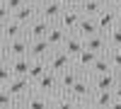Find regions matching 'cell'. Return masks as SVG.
<instances>
[{
    "label": "cell",
    "mask_w": 121,
    "mask_h": 109,
    "mask_svg": "<svg viewBox=\"0 0 121 109\" xmlns=\"http://www.w3.org/2000/svg\"><path fill=\"white\" fill-rule=\"evenodd\" d=\"M95 22H97V29H99V32H109L112 27L119 24V12H116L112 5H104V7L95 15Z\"/></svg>",
    "instance_id": "4"
},
{
    "label": "cell",
    "mask_w": 121,
    "mask_h": 109,
    "mask_svg": "<svg viewBox=\"0 0 121 109\" xmlns=\"http://www.w3.org/2000/svg\"><path fill=\"white\" fill-rule=\"evenodd\" d=\"M34 87L39 92H44V95H56V92H60L58 90V73H53V70H46L41 78H39V80L34 83Z\"/></svg>",
    "instance_id": "6"
},
{
    "label": "cell",
    "mask_w": 121,
    "mask_h": 109,
    "mask_svg": "<svg viewBox=\"0 0 121 109\" xmlns=\"http://www.w3.org/2000/svg\"><path fill=\"white\" fill-rule=\"evenodd\" d=\"M60 3H63L65 7H78L80 3H82V0H60Z\"/></svg>",
    "instance_id": "33"
},
{
    "label": "cell",
    "mask_w": 121,
    "mask_h": 109,
    "mask_svg": "<svg viewBox=\"0 0 121 109\" xmlns=\"http://www.w3.org/2000/svg\"><path fill=\"white\" fill-rule=\"evenodd\" d=\"M36 15H39V5H27V3H24L22 7H17L15 12H12V17L17 19L19 24H24V27H27L29 22H32V19H34Z\"/></svg>",
    "instance_id": "18"
},
{
    "label": "cell",
    "mask_w": 121,
    "mask_h": 109,
    "mask_svg": "<svg viewBox=\"0 0 121 109\" xmlns=\"http://www.w3.org/2000/svg\"><path fill=\"white\" fill-rule=\"evenodd\" d=\"M5 53H7V58L29 56V39H27V34L15 36V39H7V41H5Z\"/></svg>",
    "instance_id": "5"
},
{
    "label": "cell",
    "mask_w": 121,
    "mask_h": 109,
    "mask_svg": "<svg viewBox=\"0 0 121 109\" xmlns=\"http://www.w3.org/2000/svg\"><path fill=\"white\" fill-rule=\"evenodd\" d=\"M107 56L112 61V68L116 73H121V48H107Z\"/></svg>",
    "instance_id": "28"
},
{
    "label": "cell",
    "mask_w": 121,
    "mask_h": 109,
    "mask_svg": "<svg viewBox=\"0 0 121 109\" xmlns=\"http://www.w3.org/2000/svg\"><path fill=\"white\" fill-rule=\"evenodd\" d=\"M10 107H19V102L7 92V87H0V109H10Z\"/></svg>",
    "instance_id": "27"
},
{
    "label": "cell",
    "mask_w": 121,
    "mask_h": 109,
    "mask_svg": "<svg viewBox=\"0 0 121 109\" xmlns=\"http://www.w3.org/2000/svg\"><path fill=\"white\" fill-rule=\"evenodd\" d=\"M5 46V36H3V32H0V48Z\"/></svg>",
    "instance_id": "37"
},
{
    "label": "cell",
    "mask_w": 121,
    "mask_h": 109,
    "mask_svg": "<svg viewBox=\"0 0 121 109\" xmlns=\"http://www.w3.org/2000/svg\"><path fill=\"white\" fill-rule=\"evenodd\" d=\"M75 32H78L80 36H90V34L99 32V29H97V22H95V17L82 15V17H80V22H78V29H75Z\"/></svg>",
    "instance_id": "22"
},
{
    "label": "cell",
    "mask_w": 121,
    "mask_h": 109,
    "mask_svg": "<svg viewBox=\"0 0 121 109\" xmlns=\"http://www.w3.org/2000/svg\"><path fill=\"white\" fill-rule=\"evenodd\" d=\"M29 63H32V58H29V56H15V58H7V65H10V70H12V75H27Z\"/></svg>",
    "instance_id": "20"
},
{
    "label": "cell",
    "mask_w": 121,
    "mask_h": 109,
    "mask_svg": "<svg viewBox=\"0 0 121 109\" xmlns=\"http://www.w3.org/2000/svg\"><path fill=\"white\" fill-rule=\"evenodd\" d=\"M10 17H12V12H10V10H7V5L3 3V0H0V22H5V19H10Z\"/></svg>",
    "instance_id": "31"
},
{
    "label": "cell",
    "mask_w": 121,
    "mask_h": 109,
    "mask_svg": "<svg viewBox=\"0 0 121 109\" xmlns=\"http://www.w3.org/2000/svg\"><path fill=\"white\" fill-rule=\"evenodd\" d=\"M80 17H82V12H80L78 7H63V12H60L58 17V27H63L65 32H75L78 29V22H80Z\"/></svg>",
    "instance_id": "7"
},
{
    "label": "cell",
    "mask_w": 121,
    "mask_h": 109,
    "mask_svg": "<svg viewBox=\"0 0 121 109\" xmlns=\"http://www.w3.org/2000/svg\"><path fill=\"white\" fill-rule=\"evenodd\" d=\"M0 27H3V22H0Z\"/></svg>",
    "instance_id": "41"
},
{
    "label": "cell",
    "mask_w": 121,
    "mask_h": 109,
    "mask_svg": "<svg viewBox=\"0 0 121 109\" xmlns=\"http://www.w3.org/2000/svg\"><path fill=\"white\" fill-rule=\"evenodd\" d=\"M102 7H104V3H102V0H82V3L78 5V10H80V12H82V15H90V17H95Z\"/></svg>",
    "instance_id": "25"
},
{
    "label": "cell",
    "mask_w": 121,
    "mask_h": 109,
    "mask_svg": "<svg viewBox=\"0 0 121 109\" xmlns=\"http://www.w3.org/2000/svg\"><path fill=\"white\" fill-rule=\"evenodd\" d=\"M65 36H68V32H65L63 27H58V24H51V29L46 32V41L51 44V46H63Z\"/></svg>",
    "instance_id": "23"
},
{
    "label": "cell",
    "mask_w": 121,
    "mask_h": 109,
    "mask_svg": "<svg viewBox=\"0 0 121 109\" xmlns=\"http://www.w3.org/2000/svg\"><path fill=\"white\" fill-rule=\"evenodd\" d=\"M46 70H48L46 58H32V63H29V70H27V78H29L32 83H36V80H39V78H41Z\"/></svg>",
    "instance_id": "21"
},
{
    "label": "cell",
    "mask_w": 121,
    "mask_h": 109,
    "mask_svg": "<svg viewBox=\"0 0 121 109\" xmlns=\"http://www.w3.org/2000/svg\"><path fill=\"white\" fill-rule=\"evenodd\" d=\"M51 48L53 46L46 41V36H41V39H29V58H46Z\"/></svg>",
    "instance_id": "15"
},
{
    "label": "cell",
    "mask_w": 121,
    "mask_h": 109,
    "mask_svg": "<svg viewBox=\"0 0 121 109\" xmlns=\"http://www.w3.org/2000/svg\"><path fill=\"white\" fill-rule=\"evenodd\" d=\"M107 70H114V68H112V61H109V56H107V51H104V53H99V56L95 58L92 68H90V75H95V73H107Z\"/></svg>",
    "instance_id": "24"
},
{
    "label": "cell",
    "mask_w": 121,
    "mask_h": 109,
    "mask_svg": "<svg viewBox=\"0 0 121 109\" xmlns=\"http://www.w3.org/2000/svg\"><path fill=\"white\" fill-rule=\"evenodd\" d=\"M46 63H48V70L60 73V70H65V68L73 65V58H70L60 46H53L51 51H48V56H46Z\"/></svg>",
    "instance_id": "3"
},
{
    "label": "cell",
    "mask_w": 121,
    "mask_h": 109,
    "mask_svg": "<svg viewBox=\"0 0 121 109\" xmlns=\"http://www.w3.org/2000/svg\"><path fill=\"white\" fill-rule=\"evenodd\" d=\"M119 75H121V73H119Z\"/></svg>",
    "instance_id": "42"
},
{
    "label": "cell",
    "mask_w": 121,
    "mask_h": 109,
    "mask_svg": "<svg viewBox=\"0 0 121 109\" xmlns=\"http://www.w3.org/2000/svg\"><path fill=\"white\" fill-rule=\"evenodd\" d=\"M22 107H29V109H39V107H51V95H44L39 92L36 87L27 92V97L22 100Z\"/></svg>",
    "instance_id": "10"
},
{
    "label": "cell",
    "mask_w": 121,
    "mask_h": 109,
    "mask_svg": "<svg viewBox=\"0 0 121 109\" xmlns=\"http://www.w3.org/2000/svg\"><path fill=\"white\" fill-rule=\"evenodd\" d=\"M112 100H114L112 90H92L87 104H92V107H112Z\"/></svg>",
    "instance_id": "19"
},
{
    "label": "cell",
    "mask_w": 121,
    "mask_h": 109,
    "mask_svg": "<svg viewBox=\"0 0 121 109\" xmlns=\"http://www.w3.org/2000/svg\"><path fill=\"white\" fill-rule=\"evenodd\" d=\"M48 29H51V22L36 15L32 22L27 24V39H41V36H46Z\"/></svg>",
    "instance_id": "11"
},
{
    "label": "cell",
    "mask_w": 121,
    "mask_h": 109,
    "mask_svg": "<svg viewBox=\"0 0 121 109\" xmlns=\"http://www.w3.org/2000/svg\"><path fill=\"white\" fill-rule=\"evenodd\" d=\"M92 90H95V87H92V80H90V73H82V75L73 83V87H70L68 92L75 97V102H78V107H80V104H87Z\"/></svg>",
    "instance_id": "2"
},
{
    "label": "cell",
    "mask_w": 121,
    "mask_h": 109,
    "mask_svg": "<svg viewBox=\"0 0 121 109\" xmlns=\"http://www.w3.org/2000/svg\"><path fill=\"white\" fill-rule=\"evenodd\" d=\"M102 3H104V5H112V3H114V0H102Z\"/></svg>",
    "instance_id": "38"
},
{
    "label": "cell",
    "mask_w": 121,
    "mask_h": 109,
    "mask_svg": "<svg viewBox=\"0 0 121 109\" xmlns=\"http://www.w3.org/2000/svg\"><path fill=\"white\" fill-rule=\"evenodd\" d=\"M85 39V48H90V51H97V53H104L107 51V34L104 32H95L90 36H82Z\"/></svg>",
    "instance_id": "17"
},
{
    "label": "cell",
    "mask_w": 121,
    "mask_h": 109,
    "mask_svg": "<svg viewBox=\"0 0 121 109\" xmlns=\"http://www.w3.org/2000/svg\"><path fill=\"white\" fill-rule=\"evenodd\" d=\"M63 7L65 5L60 3V0H53V3H39V17H44L51 24H56L58 17H60V12H63Z\"/></svg>",
    "instance_id": "9"
},
{
    "label": "cell",
    "mask_w": 121,
    "mask_h": 109,
    "mask_svg": "<svg viewBox=\"0 0 121 109\" xmlns=\"http://www.w3.org/2000/svg\"><path fill=\"white\" fill-rule=\"evenodd\" d=\"M99 53L97 51H90V48H82L75 58H73V65L78 68L80 73H90V68H92V63H95V58H97Z\"/></svg>",
    "instance_id": "13"
},
{
    "label": "cell",
    "mask_w": 121,
    "mask_h": 109,
    "mask_svg": "<svg viewBox=\"0 0 121 109\" xmlns=\"http://www.w3.org/2000/svg\"><path fill=\"white\" fill-rule=\"evenodd\" d=\"M5 61H7V53H5V46H3L0 48V63H5Z\"/></svg>",
    "instance_id": "35"
},
{
    "label": "cell",
    "mask_w": 121,
    "mask_h": 109,
    "mask_svg": "<svg viewBox=\"0 0 121 109\" xmlns=\"http://www.w3.org/2000/svg\"><path fill=\"white\" fill-rule=\"evenodd\" d=\"M41 3H53V0H41Z\"/></svg>",
    "instance_id": "39"
},
{
    "label": "cell",
    "mask_w": 121,
    "mask_h": 109,
    "mask_svg": "<svg viewBox=\"0 0 121 109\" xmlns=\"http://www.w3.org/2000/svg\"><path fill=\"white\" fill-rule=\"evenodd\" d=\"M60 48H63L70 58H75V56L85 48V39L80 36L78 32H68V36H65V41H63V46H60Z\"/></svg>",
    "instance_id": "12"
},
{
    "label": "cell",
    "mask_w": 121,
    "mask_h": 109,
    "mask_svg": "<svg viewBox=\"0 0 121 109\" xmlns=\"http://www.w3.org/2000/svg\"><path fill=\"white\" fill-rule=\"evenodd\" d=\"M0 32H3L5 41H7V39H15V36H22V34H27V27H24V24H19L15 17H10V19H5V22H3Z\"/></svg>",
    "instance_id": "16"
},
{
    "label": "cell",
    "mask_w": 121,
    "mask_h": 109,
    "mask_svg": "<svg viewBox=\"0 0 121 109\" xmlns=\"http://www.w3.org/2000/svg\"><path fill=\"white\" fill-rule=\"evenodd\" d=\"M90 80H92V87H95V90H114V85H116V80H119V73H116V70L95 73V75H90Z\"/></svg>",
    "instance_id": "8"
},
{
    "label": "cell",
    "mask_w": 121,
    "mask_h": 109,
    "mask_svg": "<svg viewBox=\"0 0 121 109\" xmlns=\"http://www.w3.org/2000/svg\"><path fill=\"white\" fill-rule=\"evenodd\" d=\"M3 3L7 5V10H10V12H15L17 7H22V5H24V0H3Z\"/></svg>",
    "instance_id": "30"
},
{
    "label": "cell",
    "mask_w": 121,
    "mask_h": 109,
    "mask_svg": "<svg viewBox=\"0 0 121 109\" xmlns=\"http://www.w3.org/2000/svg\"><path fill=\"white\" fill-rule=\"evenodd\" d=\"M107 34V46L109 48H121V27L116 24V27H112L109 32H104Z\"/></svg>",
    "instance_id": "26"
},
{
    "label": "cell",
    "mask_w": 121,
    "mask_h": 109,
    "mask_svg": "<svg viewBox=\"0 0 121 109\" xmlns=\"http://www.w3.org/2000/svg\"><path fill=\"white\" fill-rule=\"evenodd\" d=\"M24 3H27V5H39L41 0H24Z\"/></svg>",
    "instance_id": "36"
},
{
    "label": "cell",
    "mask_w": 121,
    "mask_h": 109,
    "mask_svg": "<svg viewBox=\"0 0 121 109\" xmlns=\"http://www.w3.org/2000/svg\"><path fill=\"white\" fill-rule=\"evenodd\" d=\"M112 7H114V10H116V12L121 15V0H114V3H112Z\"/></svg>",
    "instance_id": "34"
},
{
    "label": "cell",
    "mask_w": 121,
    "mask_h": 109,
    "mask_svg": "<svg viewBox=\"0 0 121 109\" xmlns=\"http://www.w3.org/2000/svg\"><path fill=\"white\" fill-rule=\"evenodd\" d=\"M10 78H12V70H10V65L5 61V63H0V87H5Z\"/></svg>",
    "instance_id": "29"
},
{
    "label": "cell",
    "mask_w": 121,
    "mask_h": 109,
    "mask_svg": "<svg viewBox=\"0 0 121 109\" xmlns=\"http://www.w3.org/2000/svg\"><path fill=\"white\" fill-rule=\"evenodd\" d=\"M5 87H7V92H10V95H12L15 100L19 102V107H22V100L27 97V92L34 87V83L29 80L27 75H12V78L7 80V85H5Z\"/></svg>",
    "instance_id": "1"
},
{
    "label": "cell",
    "mask_w": 121,
    "mask_h": 109,
    "mask_svg": "<svg viewBox=\"0 0 121 109\" xmlns=\"http://www.w3.org/2000/svg\"><path fill=\"white\" fill-rule=\"evenodd\" d=\"M119 27H121V15H119Z\"/></svg>",
    "instance_id": "40"
},
{
    "label": "cell",
    "mask_w": 121,
    "mask_h": 109,
    "mask_svg": "<svg viewBox=\"0 0 121 109\" xmlns=\"http://www.w3.org/2000/svg\"><path fill=\"white\" fill-rule=\"evenodd\" d=\"M80 75H82V73H80L75 65H70V68H65V70H60V73H58V90H60V92H68Z\"/></svg>",
    "instance_id": "14"
},
{
    "label": "cell",
    "mask_w": 121,
    "mask_h": 109,
    "mask_svg": "<svg viewBox=\"0 0 121 109\" xmlns=\"http://www.w3.org/2000/svg\"><path fill=\"white\" fill-rule=\"evenodd\" d=\"M112 92H114V100L121 102V78L116 80V85H114V90H112Z\"/></svg>",
    "instance_id": "32"
}]
</instances>
